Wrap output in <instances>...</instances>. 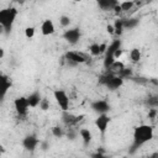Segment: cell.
Masks as SVG:
<instances>
[{"mask_svg":"<svg viewBox=\"0 0 158 158\" xmlns=\"http://www.w3.org/2000/svg\"><path fill=\"white\" fill-rule=\"evenodd\" d=\"M154 136V127L152 125L142 123L135 127L133 130V142L131 144V149L128 151L130 154H133L138 148H141L144 143L149 142Z\"/></svg>","mask_w":158,"mask_h":158,"instance_id":"obj_1","label":"cell"},{"mask_svg":"<svg viewBox=\"0 0 158 158\" xmlns=\"http://www.w3.org/2000/svg\"><path fill=\"white\" fill-rule=\"evenodd\" d=\"M17 9L16 7H4L0 10V25L2 26L4 28V33L7 36L11 33L12 31V27H14V23H15V20L17 17Z\"/></svg>","mask_w":158,"mask_h":158,"instance_id":"obj_2","label":"cell"},{"mask_svg":"<svg viewBox=\"0 0 158 158\" xmlns=\"http://www.w3.org/2000/svg\"><path fill=\"white\" fill-rule=\"evenodd\" d=\"M123 80L121 77L116 75V74H112L110 73L109 70L105 73V74H101L100 78H99V84L106 86L109 90H117L120 89L122 85H123Z\"/></svg>","mask_w":158,"mask_h":158,"instance_id":"obj_3","label":"cell"},{"mask_svg":"<svg viewBox=\"0 0 158 158\" xmlns=\"http://www.w3.org/2000/svg\"><path fill=\"white\" fill-rule=\"evenodd\" d=\"M64 59L67 60L69 65H78V64L86 63L88 60H90V56L83 52H79V51H68L64 53Z\"/></svg>","mask_w":158,"mask_h":158,"instance_id":"obj_4","label":"cell"},{"mask_svg":"<svg viewBox=\"0 0 158 158\" xmlns=\"http://www.w3.org/2000/svg\"><path fill=\"white\" fill-rule=\"evenodd\" d=\"M121 47V40H114L104 52V68L107 69L116 59L114 58V52Z\"/></svg>","mask_w":158,"mask_h":158,"instance_id":"obj_5","label":"cell"},{"mask_svg":"<svg viewBox=\"0 0 158 158\" xmlns=\"http://www.w3.org/2000/svg\"><path fill=\"white\" fill-rule=\"evenodd\" d=\"M85 117V115H75L73 112H69V110H65V111H62V122L67 126V127H77L83 118Z\"/></svg>","mask_w":158,"mask_h":158,"instance_id":"obj_6","label":"cell"},{"mask_svg":"<svg viewBox=\"0 0 158 158\" xmlns=\"http://www.w3.org/2000/svg\"><path fill=\"white\" fill-rule=\"evenodd\" d=\"M53 96H54V99H56L57 105L59 106V109H60L62 111L69 110L70 99H69L68 94L65 93V90H63V89H56V90L53 91Z\"/></svg>","mask_w":158,"mask_h":158,"instance_id":"obj_7","label":"cell"},{"mask_svg":"<svg viewBox=\"0 0 158 158\" xmlns=\"http://www.w3.org/2000/svg\"><path fill=\"white\" fill-rule=\"evenodd\" d=\"M14 107H15V111L16 114L20 116V117H25L28 112V102H27V99L26 96H19L14 100Z\"/></svg>","mask_w":158,"mask_h":158,"instance_id":"obj_8","label":"cell"},{"mask_svg":"<svg viewBox=\"0 0 158 158\" xmlns=\"http://www.w3.org/2000/svg\"><path fill=\"white\" fill-rule=\"evenodd\" d=\"M63 40H65L69 44H77L81 37V32H80V28L78 27H73V28H69V30H65L62 35Z\"/></svg>","mask_w":158,"mask_h":158,"instance_id":"obj_9","label":"cell"},{"mask_svg":"<svg viewBox=\"0 0 158 158\" xmlns=\"http://www.w3.org/2000/svg\"><path fill=\"white\" fill-rule=\"evenodd\" d=\"M22 147L26 149V151H30V152H33L37 146L40 144V139L38 137L35 135V133H30V135H26L23 138H22V142H21Z\"/></svg>","mask_w":158,"mask_h":158,"instance_id":"obj_10","label":"cell"},{"mask_svg":"<svg viewBox=\"0 0 158 158\" xmlns=\"http://www.w3.org/2000/svg\"><path fill=\"white\" fill-rule=\"evenodd\" d=\"M90 109L99 115V114H107L110 111L111 106L106 100L98 99V100H94L90 102Z\"/></svg>","mask_w":158,"mask_h":158,"instance_id":"obj_11","label":"cell"},{"mask_svg":"<svg viewBox=\"0 0 158 158\" xmlns=\"http://www.w3.org/2000/svg\"><path fill=\"white\" fill-rule=\"evenodd\" d=\"M110 121H111V118H110V116L107 114H99L98 117L95 118V126L99 130L101 136L105 135V132H106V130L109 127Z\"/></svg>","mask_w":158,"mask_h":158,"instance_id":"obj_12","label":"cell"},{"mask_svg":"<svg viewBox=\"0 0 158 158\" xmlns=\"http://www.w3.org/2000/svg\"><path fill=\"white\" fill-rule=\"evenodd\" d=\"M12 86L11 79L6 74H0V102H2L6 98V94Z\"/></svg>","mask_w":158,"mask_h":158,"instance_id":"obj_13","label":"cell"},{"mask_svg":"<svg viewBox=\"0 0 158 158\" xmlns=\"http://www.w3.org/2000/svg\"><path fill=\"white\" fill-rule=\"evenodd\" d=\"M54 32H56V27H54L53 21L49 20V19H46V20L42 22V25H41V33H42L43 36H51V35H53Z\"/></svg>","mask_w":158,"mask_h":158,"instance_id":"obj_14","label":"cell"},{"mask_svg":"<svg viewBox=\"0 0 158 158\" xmlns=\"http://www.w3.org/2000/svg\"><path fill=\"white\" fill-rule=\"evenodd\" d=\"M106 47H107L106 43H91L88 47V49L91 56H100V54H104Z\"/></svg>","mask_w":158,"mask_h":158,"instance_id":"obj_15","label":"cell"},{"mask_svg":"<svg viewBox=\"0 0 158 158\" xmlns=\"http://www.w3.org/2000/svg\"><path fill=\"white\" fill-rule=\"evenodd\" d=\"M27 99V102H28V106L30 107H37L41 99H42V95L40 91H32L28 96H26Z\"/></svg>","mask_w":158,"mask_h":158,"instance_id":"obj_16","label":"cell"},{"mask_svg":"<svg viewBox=\"0 0 158 158\" xmlns=\"http://www.w3.org/2000/svg\"><path fill=\"white\" fill-rule=\"evenodd\" d=\"M78 132H79V136L81 137L83 144L85 147H88L91 143V141H93V133H91V131L89 128H80V130H78Z\"/></svg>","mask_w":158,"mask_h":158,"instance_id":"obj_17","label":"cell"},{"mask_svg":"<svg viewBox=\"0 0 158 158\" xmlns=\"http://www.w3.org/2000/svg\"><path fill=\"white\" fill-rule=\"evenodd\" d=\"M96 4L100 10L109 11V10H112L118 2H117V0H96Z\"/></svg>","mask_w":158,"mask_h":158,"instance_id":"obj_18","label":"cell"},{"mask_svg":"<svg viewBox=\"0 0 158 158\" xmlns=\"http://www.w3.org/2000/svg\"><path fill=\"white\" fill-rule=\"evenodd\" d=\"M123 30H133L139 25L138 17H130V19H122Z\"/></svg>","mask_w":158,"mask_h":158,"instance_id":"obj_19","label":"cell"},{"mask_svg":"<svg viewBox=\"0 0 158 158\" xmlns=\"http://www.w3.org/2000/svg\"><path fill=\"white\" fill-rule=\"evenodd\" d=\"M123 68H125V64H123L122 62H120L118 59H116L106 70H109V72L112 73V74H117V73H118L121 69H123Z\"/></svg>","mask_w":158,"mask_h":158,"instance_id":"obj_20","label":"cell"},{"mask_svg":"<svg viewBox=\"0 0 158 158\" xmlns=\"http://www.w3.org/2000/svg\"><path fill=\"white\" fill-rule=\"evenodd\" d=\"M51 133H52V136H53V137H56V138H62V137H64L65 131H64V128H63V127H60V126L56 125V126H53V127L51 128Z\"/></svg>","mask_w":158,"mask_h":158,"instance_id":"obj_21","label":"cell"},{"mask_svg":"<svg viewBox=\"0 0 158 158\" xmlns=\"http://www.w3.org/2000/svg\"><path fill=\"white\" fill-rule=\"evenodd\" d=\"M123 32V25H122V19H117L114 22V35L121 36Z\"/></svg>","mask_w":158,"mask_h":158,"instance_id":"obj_22","label":"cell"},{"mask_svg":"<svg viewBox=\"0 0 158 158\" xmlns=\"http://www.w3.org/2000/svg\"><path fill=\"white\" fill-rule=\"evenodd\" d=\"M130 60L132 63H138L141 60V51L138 48H132L130 51Z\"/></svg>","mask_w":158,"mask_h":158,"instance_id":"obj_23","label":"cell"},{"mask_svg":"<svg viewBox=\"0 0 158 158\" xmlns=\"http://www.w3.org/2000/svg\"><path fill=\"white\" fill-rule=\"evenodd\" d=\"M120 5V9L122 12H126L128 10H131L133 6H135V0H126V1H122Z\"/></svg>","mask_w":158,"mask_h":158,"instance_id":"obj_24","label":"cell"},{"mask_svg":"<svg viewBox=\"0 0 158 158\" xmlns=\"http://www.w3.org/2000/svg\"><path fill=\"white\" fill-rule=\"evenodd\" d=\"M78 135H79V132H78V130H77L75 127H68V131L65 132V135H64V136H67V138H68V139L74 141V139L78 137Z\"/></svg>","mask_w":158,"mask_h":158,"instance_id":"obj_25","label":"cell"},{"mask_svg":"<svg viewBox=\"0 0 158 158\" xmlns=\"http://www.w3.org/2000/svg\"><path fill=\"white\" fill-rule=\"evenodd\" d=\"M38 106H40V109L42 111H47L51 107V102H49V100L47 98H42L41 101H40V104H38Z\"/></svg>","mask_w":158,"mask_h":158,"instance_id":"obj_26","label":"cell"},{"mask_svg":"<svg viewBox=\"0 0 158 158\" xmlns=\"http://www.w3.org/2000/svg\"><path fill=\"white\" fill-rule=\"evenodd\" d=\"M70 22H72V20H70V17L67 16V15H62V16L59 17V23H60L62 27H68V26L70 25Z\"/></svg>","mask_w":158,"mask_h":158,"instance_id":"obj_27","label":"cell"},{"mask_svg":"<svg viewBox=\"0 0 158 158\" xmlns=\"http://www.w3.org/2000/svg\"><path fill=\"white\" fill-rule=\"evenodd\" d=\"M35 33H36V28L35 27L28 26V27L25 28V36H26V38H28V40L33 38L35 37Z\"/></svg>","mask_w":158,"mask_h":158,"instance_id":"obj_28","label":"cell"},{"mask_svg":"<svg viewBox=\"0 0 158 158\" xmlns=\"http://www.w3.org/2000/svg\"><path fill=\"white\" fill-rule=\"evenodd\" d=\"M146 105H148L149 107H157L158 106V99H157V96H153V98H149L148 100H146Z\"/></svg>","mask_w":158,"mask_h":158,"instance_id":"obj_29","label":"cell"},{"mask_svg":"<svg viewBox=\"0 0 158 158\" xmlns=\"http://www.w3.org/2000/svg\"><path fill=\"white\" fill-rule=\"evenodd\" d=\"M157 115H158V110H157V107H151V109L148 110V118H151V120H156Z\"/></svg>","mask_w":158,"mask_h":158,"instance_id":"obj_30","label":"cell"},{"mask_svg":"<svg viewBox=\"0 0 158 158\" xmlns=\"http://www.w3.org/2000/svg\"><path fill=\"white\" fill-rule=\"evenodd\" d=\"M122 54H123V49L120 47V48H117V49L114 52V58H115V59H120Z\"/></svg>","mask_w":158,"mask_h":158,"instance_id":"obj_31","label":"cell"},{"mask_svg":"<svg viewBox=\"0 0 158 158\" xmlns=\"http://www.w3.org/2000/svg\"><path fill=\"white\" fill-rule=\"evenodd\" d=\"M40 144H41V148H42V151H46V149H48L49 148V143L47 142V141H40Z\"/></svg>","mask_w":158,"mask_h":158,"instance_id":"obj_32","label":"cell"},{"mask_svg":"<svg viewBox=\"0 0 158 158\" xmlns=\"http://www.w3.org/2000/svg\"><path fill=\"white\" fill-rule=\"evenodd\" d=\"M90 157H93V158H102V157H105V154L98 151L96 153H91V154H90Z\"/></svg>","mask_w":158,"mask_h":158,"instance_id":"obj_33","label":"cell"},{"mask_svg":"<svg viewBox=\"0 0 158 158\" xmlns=\"http://www.w3.org/2000/svg\"><path fill=\"white\" fill-rule=\"evenodd\" d=\"M106 31H107L109 35H114V25L109 23V25L106 26Z\"/></svg>","mask_w":158,"mask_h":158,"instance_id":"obj_34","label":"cell"},{"mask_svg":"<svg viewBox=\"0 0 158 158\" xmlns=\"http://www.w3.org/2000/svg\"><path fill=\"white\" fill-rule=\"evenodd\" d=\"M112 10L115 11V14H116V15H118L120 12H122V11H121V9H120V5H118V4H117V5H116V6L112 9Z\"/></svg>","mask_w":158,"mask_h":158,"instance_id":"obj_35","label":"cell"},{"mask_svg":"<svg viewBox=\"0 0 158 158\" xmlns=\"http://www.w3.org/2000/svg\"><path fill=\"white\" fill-rule=\"evenodd\" d=\"M4 57H5V51L2 47H0V59H2Z\"/></svg>","mask_w":158,"mask_h":158,"instance_id":"obj_36","label":"cell"},{"mask_svg":"<svg viewBox=\"0 0 158 158\" xmlns=\"http://www.w3.org/2000/svg\"><path fill=\"white\" fill-rule=\"evenodd\" d=\"M15 2H17V4H20V5H22V4H25V1L26 0H14Z\"/></svg>","mask_w":158,"mask_h":158,"instance_id":"obj_37","label":"cell"},{"mask_svg":"<svg viewBox=\"0 0 158 158\" xmlns=\"http://www.w3.org/2000/svg\"><path fill=\"white\" fill-rule=\"evenodd\" d=\"M4 152H5V148H4V147L0 144V153H4Z\"/></svg>","mask_w":158,"mask_h":158,"instance_id":"obj_38","label":"cell"},{"mask_svg":"<svg viewBox=\"0 0 158 158\" xmlns=\"http://www.w3.org/2000/svg\"><path fill=\"white\" fill-rule=\"evenodd\" d=\"M0 35H4V28H2L1 25H0Z\"/></svg>","mask_w":158,"mask_h":158,"instance_id":"obj_39","label":"cell"},{"mask_svg":"<svg viewBox=\"0 0 158 158\" xmlns=\"http://www.w3.org/2000/svg\"><path fill=\"white\" fill-rule=\"evenodd\" d=\"M74 1H75V2H80L81 0H74Z\"/></svg>","mask_w":158,"mask_h":158,"instance_id":"obj_40","label":"cell"}]
</instances>
